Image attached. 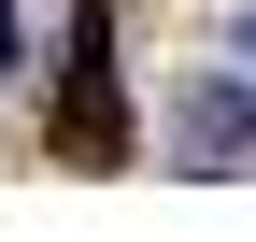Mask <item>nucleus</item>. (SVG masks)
<instances>
[{
    "label": "nucleus",
    "mask_w": 256,
    "mask_h": 242,
    "mask_svg": "<svg viewBox=\"0 0 256 242\" xmlns=\"http://www.w3.org/2000/svg\"><path fill=\"white\" fill-rule=\"evenodd\" d=\"M0 72H14V0H0Z\"/></svg>",
    "instance_id": "nucleus-1"
},
{
    "label": "nucleus",
    "mask_w": 256,
    "mask_h": 242,
    "mask_svg": "<svg viewBox=\"0 0 256 242\" xmlns=\"http://www.w3.org/2000/svg\"><path fill=\"white\" fill-rule=\"evenodd\" d=\"M242 57H256V28H242Z\"/></svg>",
    "instance_id": "nucleus-2"
}]
</instances>
